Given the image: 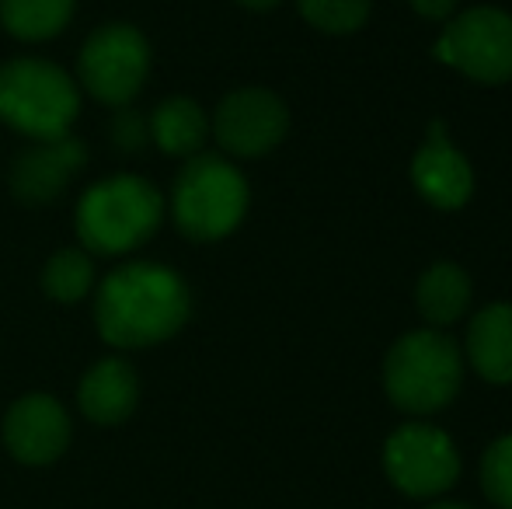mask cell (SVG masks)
I'll use <instances>...</instances> for the list:
<instances>
[{
	"label": "cell",
	"instance_id": "6da1fadb",
	"mask_svg": "<svg viewBox=\"0 0 512 509\" xmlns=\"http://www.w3.org/2000/svg\"><path fill=\"white\" fill-rule=\"evenodd\" d=\"M192 318V290L171 265L122 262L98 283L95 325L115 349H150L175 339Z\"/></svg>",
	"mask_w": 512,
	"mask_h": 509
},
{
	"label": "cell",
	"instance_id": "7a4b0ae2",
	"mask_svg": "<svg viewBox=\"0 0 512 509\" xmlns=\"http://www.w3.org/2000/svg\"><path fill=\"white\" fill-rule=\"evenodd\" d=\"M168 217V199L140 175H112L95 182L74 210V227L88 255H129L143 248Z\"/></svg>",
	"mask_w": 512,
	"mask_h": 509
},
{
	"label": "cell",
	"instance_id": "3957f363",
	"mask_svg": "<svg viewBox=\"0 0 512 509\" xmlns=\"http://www.w3.org/2000/svg\"><path fill=\"white\" fill-rule=\"evenodd\" d=\"M81 116V84L39 56H18L0 67V123L28 140L67 136Z\"/></svg>",
	"mask_w": 512,
	"mask_h": 509
},
{
	"label": "cell",
	"instance_id": "277c9868",
	"mask_svg": "<svg viewBox=\"0 0 512 509\" xmlns=\"http://www.w3.org/2000/svg\"><path fill=\"white\" fill-rule=\"evenodd\" d=\"M248 178L216 154H196L175 178L171 217L189 241H220L241 227L248 213Z\"/></svg>",
	"mask_w": 512,
	"mask_h": 509
},
{
	"label": "cell",
	"instance_id": "5b68a950",
	"mask_svg": "<svg viewBox=\"0 0 512 509\" xmlns=\"http://www.w3.org/2000/svg\"><path fill=\"white\" fill-rule=\"evenodd\" d=\"M464 363L460 349L443 332H408L391 346L384 363V387L401 412L429 415L450 405L460 391Z\"/></svg>",
	"mask_w": 512,
	"mask_h": 509
},
{
	"label": "cell",
	"instance_id": "8992f818",
	"mask_svg": "<svg viewBox=\"0 0 512 509\" xmlns=\"http://www.w3.org/2000/svg\"><path fill=\"white\" fill-rule=\"evenodd\" d=\"M150 77V42L140 28L112 21L88 35L77 56V84L95 102L122 109L143 91Z\"/></svg>",
	"mask_w": 512,
	"mask_h": 509
},
{
	"label": "cell",
	"instance_id": "52a82bcc",
	"mask_svg": "<svg viewBox=\"0 0 512 509\" xmlns=\"http://www.w3.org/2000/svg\"><path fill=\"white\" fill-rule=\"evenodd\" d=\"M432 53L446 67L460 70L471 81L502 84L512 77V18L499 7H471L464 11Z\"/></svg>",
	"mask_w": 512,
	"mask_h": 509
},
{
	"label": "cell",
	"instance_id": "ba28073f",
	"mask_svg": "<svg viewBox=\"0 0 512 509\" xmlns=\"http://www.w3.org/2000/svg\"><path fill=\"white\" fill-rule=\"evenodd\" d=\"M384 468L394 489H401L411 499H432L457 482L460 457L443 429L408 422L387 440Z\"/></svg>",
	"mask_w": 512,
	"mask_h": 509
},
{
	"label": "cell",
	"instance_id": "9c48e42d",
	"mask_svg": "<svg viewBox=\"0 0 512 509\" xmlns=\"http://www.w3.org/2000/svg\"><path fill=\"white\" fill-rule=\"evenodd\" d=\"M290 112L283 98L265 88H237L216 105L209 133L234 157H265L283 143Z\"/></svg>",
	"mask_w": 512,
	"mask_h": 509
},
{
	"label": "cell",
	"instance_id": "30bf717a",
	"mask_svg": "<svg viewBox=\"0 0 512 509\" xmlns=\"http://www.w3.org/2000/svg\"><path fill=\"white\" fill-rule=\"evenodd\" d=\"M74 440V422L60 398L46 391L21 394L4 419V443L11 457L28 468H46L60 461Z\"/></svg>",
	"mask_w": 512,
	"mask_h": 509
},
{
	"label": "cell",
	"instance_id": "8fae6325",
	"mask_svg": "<svg viewBox=\"0 0 512 509\" xmlns=\"http://www.w3.org/2000/svg\"><path fill=\"white\" fill-rule=\"evenodd\" d=\"M88 164V147L77 136L32 140L11 164V192L25 206H49L67 192L77 171Z\"/></svg>",
	"mask_w": 512,
	"mask_h": 509
},
{
	"label": "cell",
	"instance_id": "7c38bea8",
	"mask_svg": "<svg viewBox=\"0 0 512 509\" xmlns=\"http://www.w3.org/2000/svg\"><path fill=\"white\" fill-rule=\"evenodd\" d=\"M411 182L436 210H460L474 192V171L467 157L446 140L443 123L429 126V140L411 161Z\"/></svg>",
	"mask_w": 512,
	"mask_h": 509
},
{
	"label": "cell",
	"instance_id": "4fadbf2b",
	"mask_svg": "<svg viewBox=\"0 0 512 509\" xmlns=\"http://www.w3.org/2000/svg\"><path fill=\"white\" fill-rule=\"evenodd\" d=\"M140 405V377L122 356L98 360L77 384V408L95 426H122Z\"/></svg>",
	"mask_w": 512,
	"mask_h": 509
},
{
	"label": "cell",
	"instance_id": "5bb4252c",
	"mask_svg": "<svg viewBox=\"0 0 512 509\" xmlns=\"http://www.w3.org/2000/svg\"><path fill=\"white\" fill-rule=\"evenodd\" d=\"M467 356L485 381H512V304H492L474 314L467 328Z\"/></svg>",
	"mask_w": 512,
	"mask_h": 509
},
{
	"label": "cell",
	"instance_id": "9a60e30c",
	"mask_svg": "<svg viewBox=\"0 0 512 509\" xmlns=\"http://www.w3.org/2000/svg\"><path fill=\"white\" fill-rule=\"evenodd\" d=\"M150 140L168 157H196L203 154V143L209 136V116L199 102L185 95L164 98L147 119Z\"/></svg>",
	"mask_w": 512,
	"mask_h": 509
},
{
	"label": "cell",
	"instance_id": "2e32d148",
	"mask_svg": "<svg viewBox=\"0 0 512 509\" xmlns=\"http://www.w3.org/2000/svg\"><path fill=\"white\" fill-rule=\"evenodd\" d=\"M415 300L429 325H453L457 318H464L467 304H471V279L460 265L439 262L418 279Z\"/></svg>",
	"mask_w": 512,
	"mask_h": 509
},
{
	"label": "cell",
	"instance_id": "e0dca14e",
	"mask_svg": "<svg viewBox=\"0 0 512 509\" xmlns=\"http://www.w3.org/2000/svg\"><path fill=\"white\" fill-rule=\"evenodd\" d=\"M77 0H0V25L18 42H49L70 25Z\"/></svg>",
	"mask_w": 512,
	"mask_h": 509
},
{
	"label": "cell",
	"instance_id": "ac0fdd59",
	"mask_svg": "<svg viewBox=\"0 0 512 509\" xmlns=\"http://www.w3.org/2000/svg\"><path fill=\"white\" fill-rule=\"evenodd\" d=\"M95 290V262L84 248H60L42 269V293L56 304H81Z\"/></svg>",
	"mask_w": 512,
	"mask_h": 509
},
{
	"label": "cell",
	"instance_id": "d6986e66",
	"mask_svg": "<svg viewBox=\"0 0 512 509\" xmlns=\"http://www.w3.org/2000/svg\"><path fill=\"white\" fill-rule=\"evenodd\" d=\"M297 7L317 32L328 35L356 32L370 14V0H297Z\"/></svg>",
	"mask_w": 512,
	"mask_h": 509
},
{
	"label": "cell",
	"instance_id": "ffe728a7",
	"mask_svg": "<svg viewBox=\"0 0 512 509\" xmlns=\"http://www.w3.org/2000/svg\"><path fill=\"white\" fill-rule=\"evenodd\" d=\"M481 485L485 496L499 509H512V436H502L485 450L481 461Z\"/></svg>",
	"mask_w": 512,
	"mask_h": 509
},
{
	"label": "cell",
	"instance_id": "44dd1931",
	"mask_svg": "<svg viewBox=\"0 0 512 509\" xmlns=\"http://www.w3.org/2000/svg\"><path fill=\"white\" fill-rule=\"evenodd\" d=\"M150 136L147 123H143L136 112H119L112 123V140L119 143L122 150H140V143Z\"/></svg>",
	"mask_w": 512,
	"mask_h": 509
},
{
	"label": "cell",
	"instance_id": "7402d4cb",
	"mask_svg": "<svg viewBox=\"0 0 512 509\" xmlns=\"http://www.w3.org/2000/svg\"><path fill=\"white\" fill-rule=\"evenodd\" d=\"M411 7H415L422 18H446V14L457 7V0H411Z\"/></svg>",
	"mask_w": 512,
	"mask_h": 509
},
{
	"label": "cell",
	"instance_id": "603a6c76",
	"mask_svg": "<svg viewBox=\"0 0 512 509\" xmlns=\"http://www.w3.org/2000/svg\"><path fill=\"white\" fill-rule=\"evenodd\" d=\"M241 7H248V11H272V7H279L283 0H237Z\"/></svg>",
	"mask_w": 512,
	"mask_h": 509
},
{
	"label": "cell",
	"instance_id": "cb8c5ba5",
	"mask_svg": "<svg viewBox=\"0 0 512 509\" xmlns=\"http://www.w3.org/2000/svg\"><path fill=\"white\" fill-rule=\"evenodd\" d=\"M429 509H467V506H460V503H439V506H429Z\"/></svg>",
	"mask_w": 512,
	"mask_h": 509
}]
</instances>
